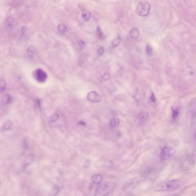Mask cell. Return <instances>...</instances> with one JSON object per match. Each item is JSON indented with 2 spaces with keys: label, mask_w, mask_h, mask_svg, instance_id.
Returning a JSON list of instances; mask_svg holds the SVG:
<instances>
[{
  "label": "cell",
  "mask_w": 196,
  "mask_h": 196,
  "mask_svg": "<svg viewBox=\"0 0 196 196\" xmlns=\"http://www.w3.org/2000/svg\"><path fill=\"white\" fill-rule=\"evenodd\" d=\"M182 185L181 181L176 180H170L161 183L156 186L157 191H169L176 190L181 187Z\"/></svg>",
  "instance_id": "1"
},
{
  "label": "cell",
  "mask_w": 196,
  "mask_h": 196,
  "mask_svg": "<svg viewBox=\"0 0 196 196\" xmlns=\"http://www.w3.org/2000/svg\"><path fill=\"white\" fill-rule=\"evenodd\" d=\"M115 185V184L112 181L103 183L97 188L94 196H106L113 190Z\"/></svg>",
  "instance_id": "2"
},
{
  "label": "cell",
  "mask_w": 196,
  "mask_h": 196,
  "mask_svg": "<svg viewBox=\"0 0 196 196\" xmlns=\"http://www.w3.org/2000/svg\"><path fill=\"white\" fill-rule=\"evenodd\" d=\"M150 9V5L147 1H140L136 6V13L140 16H146L149 14Z\"/></svg>",
  "instance_id": "3"
},
{
  "label": "cell",
  "mask_w": 196,
  "mask_h": 196,
  "mask_svg": "<svg viewBox=\"0 0 196 196\" xmlns=\"http://www.w3.org/2000/svg\"><path fill=\"white\" fill-rule=\"evenodd\" d=\"M176 152V150L174 148L170 146H165L162 148L161 152L160 158L162 161L168 160L172 156H173Z\"/></svg>",
  "instance_id": "4"
},
{
  "label": "cell",
  "mask_w": 196,
  "mask_h": 196,
  "mask_svg": "<svg viewBox=\"0 0 196 196\" xmlns=\"http://www.w3.org/2000/svg\"><path fill=\"white\" fill-rule=\"evenodd\" d=\"M33 75L36 81L40 83L45 82L48 77L47 73L41 69H36L34 71Z\"/></svg>",
  "instance_id": "5"
},
{
  "label": "cell",
  "mask_w": 196,
  "mask_h": 196,
  "mask_svg": "<svg viewBox=\"0 0 196 196\" xmlns=\"http://www.w3.org/2000/svg\"><path fill=\"white\" fill-rule=\"evenodd\" d=\"M87 98L89 101L94 103H99L102 100L101 95L98 92L93 91L90 92L87 94Z\"/></svg>",
  "instance_id": "6"
},
{
  "label": "cell",
  "mask_w": 196,
  "mask_h": 196,
  "mask_svg": "<svg viewBox=\"0 0 196 196\" xmlns=\"http://www.w3.org/2000/svg\"><path fill=\"white\" fill-rule=\"evenodd\" d=\"M148 117V114L146 112H141L138 114L137 119L139 123L142 124L146 122Z\"/></svg>",
  "instance_id": "7"
},
{
  "label": "cell",
  "mask_w": 196,
  "mask_h": 196,
  "mask_svg": "<svg viewBox=\"0 0 196 196\" xmlns=\"http://www.w3.org/2000/svg\"><path fill=\"white\" fill-rule=\"evenodd\" d=\"M15 19L12 16L7 17L5 22V27L7 30H10L14 25Z\"/></svg>",
  "instance_id": "8"
},
{
  "label": "cell",
  "mask_w": 196,
  "mask_h": 196,
  "mask_svg": "<svg viewBox=\"0 0 196 196\" xmlns=\"http://www.w3.org/2000/svg\"><path fill=\"white\" fill-rule=\"evenodd\" d=\"M27 55L30 59H33L35 56L36 48L34 46L30 45L27 51Z\"/></svg>",
  "instance_id": "9"
},
{
  "label": "cell",
  "mask_w": 196,
  "mask_h": 196,
  "mask_svg": "<svg viewBox=\"0 0 196 196\" xmlns=\"http://www.w3.org/2000/svg\"><path fill=\"white\" fill-rule=\"evenodd\" d=\"M103 180V177L99 174H94L91 177L92 182L95 184L98 185L100 184Z\"/></svg>",
  "instance_id": "10"
},
{
  "label": "cell",
  "mask_w": 196,
  "mask_h": 196,
  "mask_svg": "<svg viewBox=\"0 0 196 196\" xmlns=\"http://www.w3.org/2000/svg\"><path fill=\"white\" fill-rule=\"evenodd\" d=\"M130 34L131 37L132 39H138L140 36V30L137 27H134L131 30Z\"/></svg>",
  "instance_id": "11"
},
{
  "label": "cell",
  "mask_w": 196,
  "mask_h": 196,
  "mask_svg": "<svg viewBox=\"0 0 196 196\" xmlns=\"http://www.w3.org/2000/svg\"><path fill=\"white\" fill-rule=\"evenodd\" d=\"M34 159V155L33 154H29L25 158L23 162V165L24 166H27L33 162Z\"/></svg>",
  "instance_id": "12"
},
{
  "label": "cell",
  "mask_w": 196,
  "mask_h": 196,
  "mask_svg": "<svg viewBox=\"0 0 196 196\" xmlns=\"http://www.w3.org/2000/svg\"><path fill=\"white\" fill-rule=\"evenodd\" d=\"M12 125V122L10 120L6 121L5 123L3 124L2 127L1 128V130L2 131H5L10 130Z\"/></svg>",
  "instance_id": "13"
},
{
  "label": "cell",
  "mask_w": 196,
  "mask_h": 196,
  "mask_svg": "<svg viewBox=\"0 0 196 196\" xmlns=\"http://www.w3.org/2000/svg\"><path fill=\"white\" fill-rule=\"evenodd\" d=\"M57 30L60 34H64L67 31L66 25L63 23L59 24L57 26Z\"/></svg>",
  "instance_id": "14"
},
{
  "label": "cell",
  "mask_w": 196,
  "mask_h": 196,
  "mask_svg": "<svg viewBox=\"0 0 196 196\" xmlns=\"http://www.w3.org/2000/svg\"><path fill=\"white\" fill-rule=\"evenodd\" d=\"M172 117L173 119H176L179 114V108H172Z\"/></svg>",
  "instance_id": "15"
},
{
  "label": "cell",
  "mask_w": 196,
  "mask_h": 196,
  "mask_svg": "<svg viewBox=\"0 0 196 196\" xmlns=\"http://www.w3.org/2000/svg\"><path fill=\"white\" fill-rule=\"evenodd\" d=\"M60 190V188L58 186L55 185L52 187V190L49 192V196H56L58 194Z\"/></svg>",
  "instance_id": "16"
},
{
  "label": "cell",
  "mask_w": 196,
  "mask_h": 196,
  "mask_svg": "<svg viewBox=\"0 0 196 196\" xmlns=\"http://www.w3.org/2000/svg\"><path fill=\"white\" fill-rule=\"evenodd\" d=\"M97 32L99 39L100 40H104L106 38V35L103 33L100 26H98L97 29Z\"/></svg>",
  "instance_id": "17"
},
{
  "label": "cell",
  "mask_w": 196,
  "mask_h": 196,
  "mask_svg": "<svg viewBox=\"0 0 196 196\" xmlns=\"http://www.w3.org/2000/svg\"><path fill=\"white\" fill-rule=\"evenodd\" d=\"M119 123V120L117 118L114 117L111 119L110 124L111 127H115L117 126Z\"/></svg>",
  "instance_id": "18"
},
{
  "label": "cell",
  "mask_w": 196,
  "mask_h": 196,
  "mask_svg": "<svg viewBox=\"0 0 196 196\" xmlns=\"http://www.w3.org/2000/svg\"><path fill=\"white\" fill-rule=\"evenodd\" d=\"M82 17L84 20L86 21H87L90 18V12L88 11L84 10L82 13Z\"/></svg>",
  "instance_id": "19"
},
{
  "label": "cell",
  "mask_w": 196,
  "mask_h": 196,
  "mask_svg": "<svg viewBox=\"0 0 196 196\" xmlns=\"http://www.w3.org/2000/svg\"><path fill=\"white\" fill-rule=\"evenodd\" d=\"M122 41V39L119 37H117L116 38H115L114 39L112 40L111 41V45L112 47L114 48H116L119 46V44H120Z\"/></svg>",
  "instance_id": "20"
},
{
  "label": "cell",
  "mask_w": 196,
  "mask_h": 196,
  "mask_svg": "<svg viewBox=\"0 0 196 196\" xmlns=\"http://www.w3.org/2000/svg\"><path fill=\"white\" fill-rule=\"evenodd\" d=\"M146 52L148 56H151L153 54V51L152 47L149 44H148L146 45Z\"/></svg>",
  "instance_id": "21"
},
{
  "label": "cell",
  "mask_w": 196,
  "mask_h": 196,
  "mask_svg": "<svg viewBox=\"0 0 196 196\" xmlns=\"http://www.w3.org/2000/svg\"><path fill=\"white\" fill-rule=\"evenodd\" d=\"M12 98L9 95H7L5 97L3 100V103L4 104H9L12 102Z\"/></svg>",
  "instance_id": "22"
},
{
  "label": "cell",
  "mask_w": 196,
  "mask_h": 196,
  "mask_svg": "<svg viewBox=\"0 0 196 196\" xmlns=\"http://www.w3.org/2000/svg\"><path fill=\"white\" fill-rule=\"evenodd\" d=\"M6 84L5 81L3 79H1L0 82V87L1 91H4L6 88Z\"/></svg>",
  "instance_id": "23"
},
{
  "label": "cell",
  "mask_w": 196,
  "mask_h": 196,
  "mask_svg": "<svg viewBox=\"0 0 196 196\" xmlns=\"http://www.w3.org/2000/svg\"><path fill=\"white\" fill-rule=\"evenodd\" d=\"M59 118V115L58 114H55L52 115L50 118L51 121L52 122H55L58 120Z\"/></svg>",
  "instance_id": "24"
},
{
  "label": "cell",
  "mask_w": 196,
  "mask_h": 196,
  "mask_svg": "<svg viewBox=\"0 0 196 196\" xmlns=\"http://www.w3.org/2000/svg\"><path fill=\"white\" fill-rule=\"evenodd\" d=\"M110 76L109 73H105V74H103V75L102 76V79L103 80V81H107L109 79Z\"/></svg>",
  "instance_id": "25"
},
{
  "label": "cell",
  "mask_w": 196,
  "mask_h": 196,
  "mask_svg": "<svg viewBox=\"0 0 196 196\" xmlns=\"http://www.w3.org/2000/svg\"><path fill=\"white\" fill-rule=\"evenodd\" d=\"M104 51L105 49L103 47H100V48H99L98 49V55L100 56H101L103 55V53H104Z\"/></svg>",
  "instance_id": "26"
},
{
  "label": "cell",
  "mask_w": 196,
  "mask_h": 196,
  "mask_svg": "<svg viewBox=\"0 0 196 196\" xmlns=\"http://www.w3.org/2000/svg\"><path fill=\"white\" fill-rule=\"evenodd\" d=\"M150 99L152 102H155L156 101V98L153 93H151L150 97Z\"/></svg>",
  "instance_id": "27"
},
{
  "label": "cell",
  "mask_w": 196,
  "mask_h": 196,
  "mask_svg": "<svg viewBox=\"0 0 196 196\" xmlns=\"http://www.w3.org/2000/svg\"><path fill=\"white\" fill-rule=\"evenodd\" d=\"M90 162L89 161H86L85 162V163H84V167H86V168H87V167H89V165H90Z\"/></svg>",
  "instance_id": "28"
},
{
  "label": "cell",
  "mask_w": 196,
  "mask_h": 196,
  "mask_svg": "<svg viewBox=\"0 0 196 196\" xmlns=\"http://www.w3.org/2000/svg\"><path fill=\"white\" fill-rule=\"evenodd\" d=\"M79 44L80 47L81 48H83L85 45V43L83 41H80Z\"/></svg>",
  "instance_id": "29"
},
{
  "label": "cell",
  "mask_w": 196,
  "mask_h": 196,
  "mask_svg": "<svg viewBox=\"0 0 196 196\" xmlns=\"http://www.w3.org/2000/svg\"><path fill=\"white\" fill-rule=\"evenodd\" d=\"M25 31H26V28H25V27H22L21 30V34L22 36H23V35H24Z\"/></svg>",
  "instance_id": "30"
},
{
  "label": "cell",
  "mask_w": 196,
  "mask_h": 196,
  "mask_svg": "<svg viewBox=\"0 0 196 196\" xmlns=\"http://www.w3.org/2000/svg\"><path fill=\"white\" fill-rule=\"evenodd\" d=\"M79 125H84V126L85 125V123H84V122H83V121H81V122H79Z\"/></svg>",
  "instance_id": "31"
},
{
  "label": "cell",
  "mask_w": 196,
  "mask_h": 196,
  "mask_svg": "<svg viewBox=\"0 0 196 196\" xmlns=\"http://www.w3.org/2000/svg\"><path fill=\"white\" fill-rule=\"evenodd\" d=\"M195 137H196V132H195Z\"/></svg>",
  "instance_id": "32"
}]
</instances>
